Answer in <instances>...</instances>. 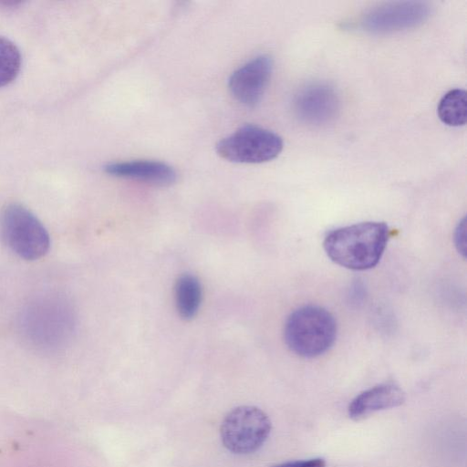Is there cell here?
<instances>
[{"instance_id": "1", "label": "cell", "mask_w": 467, "mask_h": 467, "mask_svg": "<svg viewBox=\"0 0 467 467\" xmlns=\"http://www.w3.org/2000/svg\"><path fill=\"white\" fill-rule=\"evenodd\" d=\"M389 230L381 222H363L329 232L323 246L336 264L351 270H367L379 262Z\"/></svg>"}, {"instance_id": "2", "label": "cell", "mask_w": 467, "mask_h": 467, "mask_svg": "<svg viewBox=\"0 0 467 467\" xmlns=\"http://www.w3.org/2000/svg\"><path fill=\"white\" fill-rule=\"evenodd\" d=\"M288 348L303 358L322 355L335 342L337 323L334 317L317 306H305L295 310L285 326Z\"/></svg>"}, {"instance_id": "3", "label": "cell", "mask_w": 467, "mask_h": 467, "mask_svg": "<svg viewBox=\"0 0 467 467\" xmlns=\"http://www.w3.org/2000/svg\"><path fill=\"white\" fill-rule=\"evenodd\" d=\"M1 228L8 246L23 259H39L49 249L50 239L47 229L21 204L13 203L4 210Z\"/></svg>"}, {"instance_id": "4", "label": "cell", "mask_w": 467, "mask_h": 467, "mask_svg": "<svg viewBox=\"0 0 467 467\" xmlns=\"http://www.w3.org/2000/svg\"><path fill=\"white\" fill-rule=\"evenodd\" d=\"M284 142L276 133L254 125H245L223 139L216 146L223 159L239 163H262L276 158Z\"/></svg>"}, {"instance_id": "5", "label": "cell", "mask_w": 467, "mask_h": 467, "mask_svg": "<svg viewBox=\"0 0 467 467\" xmlns=\"http://www.w3.org/2000/svg\"><path fill=\"white\" fill-rule=\"evenodd\" d=\"M271 421L260 409L242 406L230 411L221 426L223 445L239 454L254 452L266 441Z\"/></svg>"}, {"instance_id": "6", "label": "cell", "mask_w": 467, "mask_h": 467, "mask_svg": "<svg viewBox=\"0 0 467 467\" xmlns=\"http://www.w3.org/2000/svg\"><path fill=\"white\" fill-rule=\"evenodd\" d=\"M431 13V5L424 1L389 2L363 15L360 26L374 34L399 32L423 24Z\"/></svg>"}, {"instance_id": "7", "label": "cell", "mask_w": 467, "mask_h": 467, "mask_svg": "<svg viewBox=\"0 0 467 467\" xmlns=\"http://www.w3.org/2000/svg\"><path fill=\"white\" fill-rule=\"evenodd\" d=\"M339 98L335 88L325 82L301 88L294 99V111L304 123L322 126L335 119L339 111Z\"/></svg>"}, {"instance_id": "8", "label": "cell", "mask_w": 467, "mask_h": 467, "mask_svg": "<svg viewBox=\"0 0 467 467\" xmlns=\"http://www.w3.org/2000/svg\"><path fill=\"white\" fill-rule=\"evenodd\" d=\"M273 70V60L268 55H260L238 69L229 78L233 96L243 105L256 106L262 99Z\"/></svg>"}, {"instance_id": "9", "label": "cell", "mask_w": 467, "mask_h": 467, "mask_svg": "<svg viewBox=\"0 0 467 467\" xmlns=\"http://www.w3.org/2000/svg\"><path fill=\"white\" fill-rule=\"evenodd\" d=\"M104 171L112 176L161 187L172 185L177 179V173L172 167L155 161L111 162L104 167Z\"/></svg>"}, {"instance_id": "10", "label": "cell", "mask_w": 467, "mask_h": 467, "mask_svg": "<svg viewBox=\"0 0 467 467\" xmlns=\"http://www.w3.org/2000/svg\"><path fill=\"white\" fill-rule=\"evenodd\" d=\"M405 401V393L393 383H385L364 390L350 402L349 418L360 420L380 410L400 406Z\"/></svg>"}, {"instance_id": "11", "label": "cell", "mask_w": 467, "mask_h": 467, "mask_svg": "<svg viewBox=\"0 0 467 467\" xmlns=\"http://www.w3.org/2000/svg\"><path fill=\"white\" fill-rule=\"evenodd\" d=\"M202 301V287L192 275H182L175 285V302L179 315L184 319L192 318Z\"/></svg>"}, {"instance_id": "12", "label": "cell", "mask_w": 467, "mask_h": 467, "mask_svg": "<svg viewBox=\"0 0 467 467\" xmlns=\"http://www.w3.org/2000/svg\"><path fill=\"white\" fill-rule=\"evenodd\" d=\"M437 112L440 119L448 126L464 125L467 120L466 91L462 88L448 91L441 99Z\"/></svg>"}, {"instance_id": "13", "label": "cell", "mask_w": 467, "mask_h": 467, "mask_svg": "<svg viewBox=\"0 0 467 467\" xmlns=\"http://www.w3.org/2000/svg\"><path fill=\"white\" fill-rule=\"evenodd\" d=\"M21 67V54L9 39L0 36V87L12 82Z\"/></svg>"}, {"instance_id": "14", "label": "cell", "mask_w": 467, "mask_h": 467, "mask_svg": "<svg viewBox=\"0 0 467 467\" xmlns=\"http://www.w3.org/2000/svg\"><path fill=\"white\" fill-rule=\"evenodd\" d=\"M273 467H326V462L322 458H312L307 460L285 462Z\"/></svg>"}, {"instance_id": "15", "label": "cell", "mask_w": 467, "mask_h": 467, "mask_svg": "<svg viewBox=\"0 0 467 467\" xmlns=\"http://www.w3.org/2000/svg\"><path fill=\"white\" fill-rule=\"evenodd\" d=\"M454 243L459 253L465 255L466 254V220L463 218L459 223L454 233Z\"/></svg>"}]
</instances>
